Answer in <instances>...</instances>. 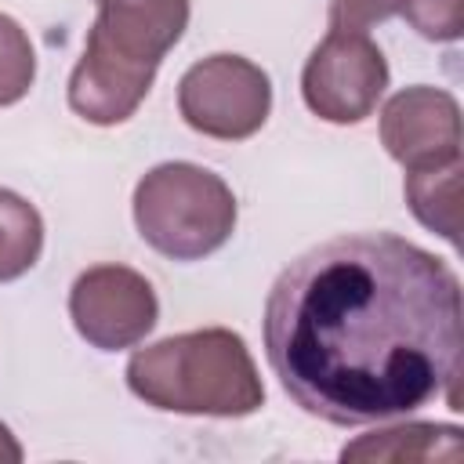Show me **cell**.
Masks as SVG:
<instances>
[{"mask_svg": "<svg viewBox=\"0 0 464 464\" xmlns=\"http://www.w3.org/2000/svg\"><path fill=\"white\" fill-rule=\"evenodd\" d=\"M265 352L283 392L330 424L402 417L435 395L460 410V283L388 232L326 239L272 283Z\"/></svg>", "mask_w": 464, "mask_h": 464, "instance_id": "6da1fadb", "label": "cell"}, {"mask_svg": "<svg viewBox=\"0 0 464 464\" xmlns=\"http://www.w3.org/2000/svg\"><path fill=\"white\" fill-rule=\"evenodd\" d=\"M185 22L188 0H102L69 80V105L91 123L127 120L149 94Z\"/></svg>", "mask_w": 464, "mask_h": 464, "instance_id": "7a4b0ae2", "label": "cell"}, {"mask_svg": "<svg viewBox=\"0 0 464 464\" xmlns=\"http://www.w3.org/2000/svg\"><path fill=\"white\" fill-rule=\"evenodd\" d=\"M127 384L156 410L243 417L265 402L246 344L232 330H196L134 352Z\"/></svg>", "mask_w": 464, "mask_h": 464, "instance_id": "3957f363", "label": "cell"}, {"mask_svg": "<svg viewBox=\"0 0 464 464\" xmlns=\"http://www.w3.org/2000/svg\"><path fill=\"white\" fill-rule=\"evenodd\" d=\"M134 221L160 254L196 261L232 236L236 199L218 174L196 163H163L138 181Z\"/></svg>", "mask_w": 464, "mask_h": 464, "instance_id": "277c9868", "label": "cell"}, {"mask_svg": "<svg viewBox=\"0 0 464 464\" xmlns=\"http://www.w3.org/2000/svg\"><path fill=\"white\" fill-rule=\"evenodd\" d=\"M178 109L192 130L239 141L265 123L272 109V87L254 62L239 54H214L181 76Z\"/></svg>", "mask_w": 464, "mask_h": 464, "instance_id": "5b68a950", "label": "cell"}, {"mask_svg": "<svg viewBox=\"0 0 464 464\" xmlns=\"http://www.w3.org/2000/svg\"><path fill=\"white\" fill-rule=\"evenodd\" d=\"M388 87V65L366 29L330 25L326 40L312 51L301 91L315 116L330 123H359L373 112Z\"/></svg>", "mask_w": 464, "mask_h": 464, "instance_id": "8992f818", "label": "cell"}, {"mask_svg": "<svg viewBox=\"0 0 464 464\" xmlns=\"http://www.w3.org/2000/svg\"><path fill=\"white\" fill-rule=\"evenodd\" d=\"M69 312L94 348L116 352L138 344L156 326V294L145 276L123 265H98L72 283Z\"/></svg>", "mask_w": 464, "mask_h": 464, "instance_id": "52a82bcc", "label": "cell"}, {"mask_svg": "<svg viewBox=\"0 0 464 464\" xmlns=\"http://www.w3.org/2000/svg\"><path fill=\"white\" fill-rule=\"evenodd\" d=\"M381 141L406 170L457 163L460 109L446 91L406 87L381 112Z\"/></svg>", "mask_w": 464, "mask_h": 464, "instance_id": "ba28073f", "label": "cell"}, {"mask_svg": "<svg viewBox=\"0 0 464 464\" xmlns=\"http://www.w3.org/2000/svg\"><path fill=\"white\" fill-rule=\"evenodd\" d=\"M460 428L450 424H406L373 431L341 450V460H460Z\"/></svg>", "mask_w": 464, "mask_h": 464, "instance_id": "9c48e42d", "label": "cell"}, {"mask_svg": "<svg viewBox=\"0 0 464 464\" xmlns=\"http://www.w3.org/2000/svg\"><path fill=\"white\" fill-rule=\"evenodd\" d=\"M406 203L410 210L453 246L460 239V160L442 167H424L406 174Z\"/></svg>", "mask_w": 464, "mask_h": 464, "instance_id": "30bf717a", "label": "cell"}, {"mask_svg": "<svg viewBox=\"0 0 464 464\" xmlns=\"http://www.w3.org/2000/svg\"><path fill=\"white\" fill-rule=\"evenodd\" d=\"M44 246V221L33 203L0 188V283L29 272Z\"/></svg>", "mask_w": 464, "mask_h": 464, "instance_id": "8fae6325", "label": "cell"}, {"mask_svg": "<svg viewBox=\"0 0 464 464\" xmlns=\"http://www.w3.org/2000/svg\"><path fill=\"white\" fill-rule=\"evenodd\" d=\"M36 72V58H33V44L22 33V25L7 14H0V105L18 102Z\"/></svg>", "mask_w": 464, "mask_h": 464, "instance_id": "7c38bea8", "label": "cell"}, {"mask_svg": "<svg viewBox=\"0 0 464 464\" xmlns=\"http://www.w3.org/2000/svg\"><path fill=\"white\" fill-rule=\"evenodd\" d=\"M395 7L428 40H457L464 29V0H395Z\"/></svg>", "mask_w": 464, "mask_h": 464, "instance_id": "4fadbf2b", "label": "cell"}, {"mask_svg": "<svg viewBox=\"0 0 464 464\" xmlns=\"http://www.w3.org/2000/svg\"><path fill=\"white\" fill-rule=\"evenodd\" d=\"M395 11V0H334L330 7V25H352L366 29L370 22H381Z\"/></svg>", "mask_w": 464, "mask_h": 464, "instance_id": "5bb4252c", "label": "cell"}, {"mask_svg": "<svg viewBox=\"0 0 464 464\" xmlns=\"http://www.w3.org/2000/svg\"><path fill=\"white\" fill-rule=\"evenodd\" d=\"M0 460H11V464L22 460V450H18V442L11 439V431L4 424H0Z\"/></svg>", "mask_w": 464, "mask_h": 464, "instance_id": "9a60e30c", "label": "cell"}]
</instances>
